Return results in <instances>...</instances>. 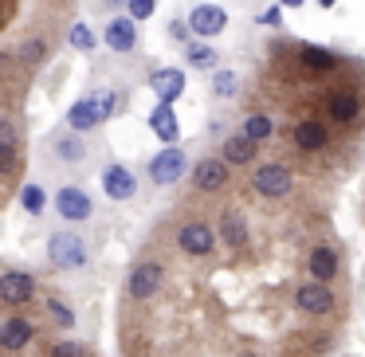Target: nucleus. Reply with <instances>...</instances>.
<instances>
[{"instance_id":"20","label":"nucleus","mask_w":365,"mask_h":357,"mask_svg":"<svg viewBox=\"0 0 365 357\" xmlns=\"http://www.w3.org/2000/svg\"><path fill=\"white\" fill-rule=\"evenodd\" d=\"M185 83H189L185 67H158L150 75V90L158 95V103H177L185 95Z\"/></svg>"},{"instance_id":"30","label":"nucleus","mask_w":365,"mask_h":357,"mask_svg":"<svg viewBox=\"0 0 365 357\" xmlns=\"http://www.w3.org/2000/svg\"><path fill=\"white\" fill-rule=\"evenodd\" d=\"M16 200H20V208H24L28 216H43V208H48V189L36 185V181H28L24 189L16 192Z\"/></svg>"},{"instance_id":"15","label":"nucleus","mask_w":365,"mask_h":357,"mask_svg":"<svg viewBox=\"0 0 365 357\" xmlns=\"http://www.w3.org/2000/svg\"><path fill=\"white\" fill-rule=\"evenodd\" d=\"M189 28L197 40H216V36H224V28H228V12L220 9V4H192L189 9Z\"/></svg>"},{"instance_id":"6","label":"nucleus","mask_w":365,"mask_h":357,"mask_svg":"<svg viewBox=\"0 0 365 357\" xmlns=\"http://www.w3.org/2000/svg\"><path fill=\"white\" fill-rule=\"evenodd\" d=\"M232 181V165L220 157V153H205V157L192 161V173H189V185L192 192H200V197H216V192H224Z\"/></svg>"},{"instance_id":"33","label":"nucleus","mask_w":365,"mask_h":357,"mask_svg":"<svg viewBox=\"0 0 365 357\" xmlns=\"http://www.w3.org/2000/svg\"><path fill=\"white\" fill-rule=\"evenodd\" d=\"M48 357H87V346H83V341H71V338H56L48 346Z\"/></svg>"},{"instance_id":"9","label":"nucleus","mask_w":365,"mask_h":357,"mask_svg":"<svg viewBox=\"0 0 365 357\" xmlns=\"http://www.w3.org/2000/svg\"><path fill=\"white\" fill-rule=\"evenodd\" d=\"M185 173H189V153H185L181 145H165V150H158L145 161V177H150L158 189H173Z\"/></svg>"},{"instance_id":"36","label":"nucleus","mask_w":365,"mask_h":357,"mask_svg":"<svg viewBox=\"0 0 365 357\" xmlns=\"http://www.w3.org/2000/svg\"><path fill=\"white\" fill-rule=\"evenodd\" d=\"M279 16H283V4H275V9H267L259 16V24H279Z\"/></svg>"},{"instance_id":"18","label":"nucleus","mask_w":365,"mask_h":357,"mask_svg":"<svg viewBox=\"0 0 365 357\" xmlns=\"http://www.w3.org/2000/svg\"><path fill=\"white\" fill-rule=\"evenodd\" d=\"M12 51H16V63L24 67V71H36V67H43L51 59V36L48 32H28Z\"/></svg>"},{"instance_id":"16","label":"nucleus","mask_w":365,"mask_h":357,"mask_svg":"<svg viewBox=\"0 0 365 357\" xmlns=\"http://www.w3.org/2000/svg\"><path fill=\"white\" fill-rule=\"evenodd\" d=\"M216 224H220V228H216V236H220L224 247H232V252H244V247L252 244V224H247V216L240 212V208H224Z\"/></svg>"},{"instance_id":"27","label":"nucleus","mask_w":365,"mask_h":357,"mask_svg":"<svg viewBox=\"0 0 365 357\" xmlns=\"http://www.w3.org/2000/svg\"><path fill=\"white\" fill-rule=\"evenodd\" d=\"M0 161H4V177H12L20 169V142H16V126L9 118L0 122Z\"/></svg>"},{"instance_id":"23","label":"nucleus","mask_w":365,"mask_h":357,"mask_svg":"<svg viewBox=\"0 0 365 357\" xmlns=\"http://www.w3.org/2000/svg\"><path fill=\"white\" fill-rule=\"evenodd\" d=\"M67 126L79 130V134H91V130L106 126V114H103V106H98V98H95V95L79 98V103L67 110Z\"/></svg>"},{"instance_id":"37","label":"nucleus","mask_w":365,"mask_h":357,"mask_svg":"<svg viewBox=\"0 0 365 357\" xmlns=\"http://www.w3.org/2000/svg\"><path fill=\"white\" fill-rule=\"evenodd\" d=\"M118 4H126V0H98L95 9H98V12H114V9H118Z\"/></svg>"},{"instance_id":"31","label":"nucleus","mask_w":365,"mask_h":357,"mask_svg":"<svg viewBox=\"0 0 365 357\" xmlns=\"http://www.w3.org/2000/svg\"><path fill=\"white\" fill-rule=\"evenodd\" d=\"M67 43H71L75 51H95L98 43H103V36H98L91 24H83V20H79V24H71V32H67Z\"/></svg>"},{"instance_id":"10","label":"nucleus","mask_w":365,"mask_h":357,"mask_svg":"<svg viewBox=\"0 0 365 357\" xmlns=\"http://www.w3.org/2000/svg\"><path fill=\"white\" fill-rule=\"evenodd\" d=\"M326 118L334 122L338 130H349L357 118H361V95H357L354 87H346V83H338V87L326 90Z\"/></svg>"},{"instance_id":"29","label":"nucleus","mask_w":365,"mask_h":357,"mask_svg":"<svg viewBox=\"0 0 365 357\" xmlns=\"http://www.w3.org/2000/svg\"><path fill=\"white\" fill-rule=\"evenodd\" d=\"M95 98H98V106H103L106 122L118 118V114L130 106V90H122V87H103V90H95Z\"/></svg>"},{"instance_id":"8","label":"nucleus","mask_w":365,"mask_h":357,"mask_svg":"<svg viewBox=\"0 0 365 357\" xmlns=\"http://www.w3.org/2000/svg\"><path fill=\"white\" fill-rule=\"evenodd\" d=\"M51 208H56V216L63 224H87L91 216H95V200H91V192L83 189V185H75V181L59 185V189L51 192Z\"/></svg>"},{"instance_id":"22","label":"nucleus","mask_w":365,"mask_h":357,"mask_svg":"<svg viewBox=\"0 0 365 357\" xmlns=\"http://www.w3.org/2000/svg\"><path fill=\"white\" fill-rule=\"evenodd\" d=\"M181 56H185V67H189V71H200V75H212L216 67H220V51L212 48V40H197V36H192L181 48Z\"/></svg>"},{"instance_id":"17","label":"nucleus","mask_w":365,"mask_h":357,"mask_svg":"<svg viewBox=\"0 0 365 357\" xmlns=\"http://www.w3.org/2000/svg\"><path fill=\"white\" fill-rule=\"evenodd\" d=\"M32 338H36V326H32L28 314H16V310H12V314L4 318V326H0V349H4V353H20V349H28Z\"/></svg>"},{"instance_id":"7","label":"nucleus","mask_w":365,"mask_h":357,"mask_svg":"<svg viewBox=\"0 0 365 357\" xmlns=\"http://www.w3.org/2000/svg\"><path fill=\"white\" fill-rule=\"evenodd\" d=\"M165 286V263L161 259H142L126 275V299L130 302H153Z\"/></svg>"},{"instance_id":"40","label":"nucleus","mask_w":365,"mask_h":357,"mask_svg":"<svg viewBox=\"0 0 365 357\" xmlns=\"http://www.w3.org/2000/svg\"><path fill=\"white\" fill-rule=\"evenodd\" d=\"M334 4H338V0H318V9H334Z\"/></svg>"},{"instance_id":"26","label":"nucleus","mask_w":365,"mask_h":357,"mask_svg":"<svg viewBox=\"0 0 365 357\" xmlns=\"http://www.w3.org/2000/svg\"><path fill=\"white\" fill-rule=\"evenodd\" d=\"M240 134L252 138L255 145H263V142H271V138H275V118H271V114H263V110H252V114H244V122H240Z\"/></svg>"},{"instance_id":"39","label":"nucleus","mask_w":365,"mask_h":357,"mask_svg":"<svg viewBox=\"0 0 365 357\" xmlns=\"http://www.w3.org/2000/svg\"><path fill=\"white\" fill-rule=\"evenodd\" d=\"M279 4H283V9H299L302 0H279Z\"/></svg>"},{"instance_id":"24","label":"nucleus","mask_w":365,"mask_h":357,"mask_svg":"<svg viewBox=\"0 0 365 357\" xmlns=\"http://www.w3.org/2000/svg\"><path fill=\"white\" fill-rule=\"evenodd\" d=\"M255 153H259V145H255L252 138H244V134H228L220 142V157L228 161L232 169H247L255 161Z\"/></svg>"},{"instance_id":"3","label":"nucleus","mask_w":365,"mask_h":357,"mask_svg":"<svg viewBox=\"0 0 365 357\" xmlns=\"http://www.w3.org/2000/svg\"><path fill=\"white\" fill-rule=\"evenodd\" d=\"M291 302L302 318H330L338 310V299H334V286L322 283V279H302V283L291 286Z\"/></svg>"},{"instance_id":"13","label":"nucleus","mask_w":365,"mask_h":357,"mask_svg":"<svg viewBox=\"0 0 365 357\" xmlns=\"http://www.w3.org/2000/svg\"><path fill=\"white\" fill-rule=\"evenodd\" d=\"M98 181H103V192L114 200V205H130V200L138 197V173L126 169L122 161H106Z\"/></svg>"},{"instance_id":"38","label":"nucleus","mask_w":365,"mask_h":357,"mask_svg":"<svg viewBox=\"0 0 365 357\" xmlns=\"http://www.w3.org/2000/svg\"><path fill=\"white\" fill-rule=\"evenodd\" d=\"M236 357H263V353H259V349H240Z\"/></svg>"},{"instance_id":"32","label":"nucleus","mask_w":365,"mask_h":357,"mask_svg":"<svg viewBox=\"0 0 365 357\" xmlns=\"http://www.w3.org/2000/svg\"><path fill=\"white\" fill-rule=\"evenodd\" d=\"M48 318H51V326H59V330H75V310L67 306L63 299H48Z\"/></svg>"},{"instance_id":"11","label":"nucleus","mask_w":365,"mask_h":357,"mask_svg":"<svg viewBox=\"0 0 365 357\" xmlns=\"http://www.w3.org/2000/svg\"><path fill=\"white\" fill-rule=\"evenodd\" d=\"M103 43L114 51V56H134V51L142 48V28H138V20L130 16V12L110 16L106 28H103Z\"/></svg>"},{"instance_id":"21","label":"nucleus","mask_w":365,"mask_h":357,"mask_svg":"<svg viewBox=\"0 0 365 357\" xmlns=\"http://www.w3.org/2000/svg\"><path fill=\"white\" fill-rule=\"evenodd\" d=\"M299 67L307 75H314V79H322V75H338L341 71V59L334 56V51H326V48L302 43V48H299Z\"/></svg>"},{"instance_id":"4","label":"nucleus","mask_w":365,"mask_h":357,"mask_svg":"<svg viewBox=\"0 0 365 357\" xmlns=\"http://www.w3.org/2000/svg\"><path fill=\"white\" fill-rule=\"evenodd\" d=\"M247 189H252L255 197H263V200H287L294 192V177H291V169H287L283 161H259V165L252 169Z\"/></svg>"},{"instance_id":"34","label":"nucleus","mask_w":365,"mask_h":357,"mask_svg":"<svg viewBox=\"0 0 365 357\" xmlns=\"http://www.w3.org/2000/svg\"><path fill=\"white\" fill-rule=\"evenodd\" d=\"M126 12L142 24V20H150L153 12H158V0H126Z\"/></svg>"},{"instance_id":"2","label":"nucleus","mask_w":365,"mask_h":357,"mask_svg":"<svg viewBox=\"0 0 365 357\" xmlns=\"http://www.w3.org/2000/svg\"><path fill=\"white\" fill-rule=\"evenodd\" d=\"M43 153H48V161L59 169H83V161L91 157L87 134H79V130H71V126H59L56 134H48Z\"/></svg>"},{"instance_id":"5","label":"nucleus","mask_w":365,"mask_h":357,"mask_svg":"<svg viewBox=\"0 0 365 357\" xmlns=\"http://www.w3.org/2000/svg\"><path fill=\"white\" fill-rule=\"evenodd\" d=\"M216 228L208 220H200V216H189V220H181L177 224V232H173V244H177V252L181 255H189V259H205V255H212L216 252Z\"/></svg>"},{"instance_id":"12","label":"nucleus","mask_w":365,"mask_h":357,"mask_svg":"<svg viewBox=\"0 0 365 357\" xmlns=\"http://www.w3.org/2000/svg\"><path fill=\"white\" fill-rule=\"evenodd\" d=\"M36 294H40V279H36L32 271L9 267L4 275H0V302H4V306L20 310V306H28Z\"/></svg>"},{"instance_id":"35","label":"nucleus","mask_w":365,"mask_h":357,"mask_svg":"<svg viewBox=\"0 0 365 357\" xmlns=\"http://www.w3.org/2000/svg\"><path fill=\"white\" fill-rule=\"evenodd\" d=\"M189 32H192L189 16H173V20H169V36H173V43H181V48H185V43H189Z\"/></svg>"},{"instance_id":"1","label":"nucleus","mask_w":365,"mask_h":357,"mask_svg":"<svg viewBox=\"0 0 365 357\" xmlns=\"http://www.w3.org/2000/svg\"><path fill=\"white\" fill-rule=\"evenodd\" d=\"M91 244L87 236H79L75 228H59L48 236V263L59 271H83L91 263Z\"/></svg>"},{"instance_id":"25","label":"nucleus","mask_w":365,"mask_h":357,"mask_svg":"<svg viewBox=\"0 0 365 357\" xmlns=\"http://www.w3.org/2000/svg\"><path fill=\"white\" fill-rule=\"evenodd\" d=\"M150 130L165 145H177V138H181V122H177V114H173V103H158V106H153V110H150Z\"/></svg>"},{"instance_id":"14","label":"nucleus","mask_w":365,"mask_h":357,"mask_svg":"<svg viewBox=\"0 0 365 357\" xmlns=\"http://www.w3.org/2000/svg\"><path fill=\"white\" fill-rule=\"evenodd\" d=\"M291 142L299 153H322L330 145V126L322 118H314V114H302L291 126Z\"/></svg>"},{"instance_id":"28","label":"nucleus","mask_w":365,"mask_h":357,"mask_svg":"<svg viewBox=\"0 0 365 357\" xmlns=\"http://www.w3.org/2000/svg\"><path fill=\"white\" fill-rule=\"evenodd\" d=\"M208 90H212V98H236L240 95V75L232 71V67H216V71L208 75Z\"/></svg>"},{"instance_id":"19","label":"nucleus","mask_w":365,"mask_h":357,"mask_svg":"<svg viewBox=\"0 0 365 357\" xmlns=\"http://www.w3.org/2000/svg\"><path fill=\"white\" fill-rule=\"evenodd\" d=\"M307 275L322 279V283H334V279L341 275V255L334 252L330 244H314L307 252Z\"/></svg>"}]
</instances>
